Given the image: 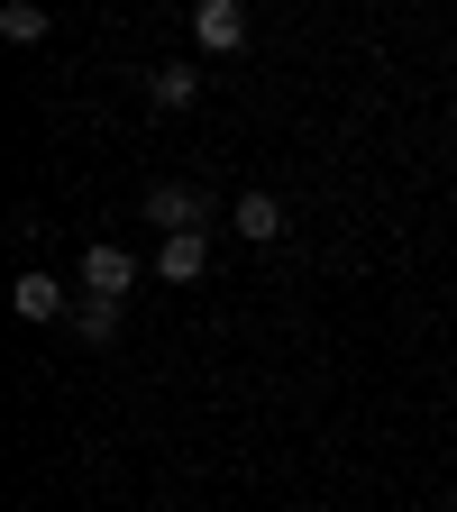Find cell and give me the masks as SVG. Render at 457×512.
Returning a JSON list of instances; mask_svg holds the SVG:
<instances>
[{"instance_id": "5", "label": "cell", "mask_w": 457, "mask_h": 512, "mask_svg": "<svg viewBox=\"0 0 457 512\" xmlns=\"http://www.w3.org/2000/svg\"><path fill=\"white\" fill-rule=\"evenodd\" d=\"M10 302H19V320H74V293H64L55 275H37V266L10 284Z\"/></svg>"}, {"instance_id": "9", "label": "cell", "mask_w": 457, "mask_h": 512, "mask_svg": "<svg viewBox=\"0 0 457 512\" xmlns=\"http://www.w3.org/2000/svg\"><path fill=\"white\" fill-rule=\"evenodd\" d=\"M74 330H83V339L101 348V339L119 330V302H101V293H83V302H74Z\"/></svg>"}, {"instance_id": "8", "label": "cell", "mask_w": 457, "mask_h": 512, "mask_svg": "<svg viewBox=\"0 0 457 512\" xmlns=\"http://www.w3.org/2000/svg\"><path fill=\"white\" fill-rule=\"evenodd\" d=\"M46 28H55V19L37 10V0H10V10H0V37H19V46H37Z\"/></svg>"}, {"instance_id": "2", "label": "cell", "mask_w": 457, "mask_h": 512, "mask_svg": "<svg viewBox=\"0 0 457 512\" xmlns=\"http://www.w3.org/2000/svg\"><path fill=\"white\" fill-rule=\"evenodd\" d=\"M128 284H138V256H128L119 238L83 247V293H101V302H128Z\"/></svg>"}, {"instance_id": "1", "label": "cell", "mask_w": 457, "mask_h": 512, "mask_svg": "<svg viewBox=\"0 0 457 512\" xmlns=\"http://www.w3.org/2000/svg\"><path fill=\"white\" fill-rule=\"evenodd\" d=\"M147 220H156L165 238H202L211 202H202V192H192V183H156V192H147Z\"/></svg>"}, {"instance_id": "6", "label": "cell", "mask_w": 457, "mask_h": 512, "mask_svg": "<svg viewBox=\"0 0 457 512\" xmlns=\"http://www.w3.org/2000/svg\"><path fill=\"white\" fill-rule=\"evenodd\" d=\"M202 266H211V229H202V238H165V247H156V275H165V284H202Z\"/></svg>"}, {"instance_id": "3", "label": "cell", "mask_w": 457, "mask_h": 512, "mask_svg": "<svg viewBox=\"0 0 457 512\" xmlns=\"http://www.w3.org/2000/svg\"><path fill=\"white\" fill-rule=\"evenodd\" d=\"M192 37H202V55H238L247 46V10L238 0H202V10H192Z\"/></svg>"}, {"instance_id": "7", "label": "cell", "mask_w": 457, "mask_h": 512, "mask_svg": "<svg viewBox=\"0 0 457 512\" xmlns=\"http://www.w3.org/2000/svg\"><path fill=\"white\" fill-rule=\"evenodd\" d=\"M147 92H156V110H192L202 101V64H156Z\"/></svg>"}, {"instance_id": "4", "label": "cell", "mask_w": 457, "mask_h": 512, "mask_svg": "<svg viewBox=\"0 0 457 512\" xmlns=\"http://www.w3.org/2000/svg\"><path fill=\"white\" fill-rule=\"evenodd\" d=\"M229 229L247 247H275L284 238V202H275V192H238V202H229Z\"/></svg>"}]
</instances>
